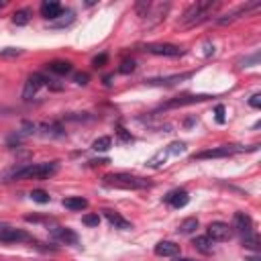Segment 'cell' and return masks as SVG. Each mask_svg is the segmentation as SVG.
Listing matches in <instances>:
<instances>
[{"label": "cell", "instance_id": "13", "mask_svg": "<svg viewBox=\"0 0 261 261\" xmlns=\"http://www.w3.org/2000/svg\"><path fill=\"white\" fill-rule=\"evenodd\" d=\"M51 237L57 239V241H61V243H65V245H77L80 243L77 232L71 230V228H63V226H55L51 230Z\"/></svg>", "mask_w": 261, "mask_h": 261}, {"label": "cell", "instance_id": "5", "mask_svg": "<svg viewBox=\"0 0 261 261\" xmlns=\"http://www.w3.org/2000/svg\"><path fill=\"white\" fill-rule=\"evenodd\" d=\"M143 51L151 55H163V57H179L184 55V49L173 43H147L143 45Z\"/></svg>", "mask_w": 261, "mask_h": 261}, {"label": "cell", "instance_id": "11", "mask_svg": "<svg viewBox=\"0 0 261 261\" xmlns=\"http://www.w3.org/2000/svg\"><path fill=\"white\" fill-rule=\"evenodd\" d=\"M230 234H232V230H230V226L226 222L216 220V222H210L208 224V234L206 237H210L212 241H228Z\"/></svg>", "mask_w": 261, "mask_h": 261}, {"label": "cell", "instance_id": "41", "mask_svg": "<svg viewBox=\"0 0 261 261\" xmlns=\"http://www.w3.org/2000/svg\"><path fill=\"white\" fill-rule=\"evenodd\" d=\"M175 261H194V259H188V257H177Z\"/></svg>", "mask_w": 261, "mask_h": 261}, {"label": "cell", "instance_id": "25", "mask_svg": "<svg viewBox=\"0 0 261 261\" xmlns=\"http://www.w3.org/2000/svg\"><path fill=\"white\" fill-rule=\"evenodd\" d=\"M112 145V139L110 137H98L94 143H92V149L94 151H108Z\"/></svg>", "mask_w": 261, "mask_h": 261}, {"label": "cell", "instance_id": "9", "mask_svg": "<svg viewBox=\"0 0 261 261\" xmlns=\"http://www.w3.org/2000/svg\"><path fill=\"white\" fill-rule=\"evenodd\" d=\"M232 228H234L243 239L255 234V230H253V220H251V216L245 214V212H234V216H232Z\"/></svg>", "mask_w": 261, "mask_h": 261}, {"label": "cell", "instance_id": "3", "mask_svg": "<svg viewBox=\"0 0 261 261\" xmlns=\"http://www.w3.org/2000/svg\"><path fill=\"white\" fill-rule=\"evenodd\" d=\"M212 8H216V2H212V0L194 2V4H190V6L184 10V14H181V18H179V24H181V27L200 24L202 20H206V16H208V12H210Z\"/></svg>", "mask_w": 261, "mask_h": 261}, {"label": "cell", "instance_id": "10", "mask_svg": "<svg viewBox=\"0 0 261 261\" xmlns=\"http://www.w3.org/2000/svg\"><path fill=\"white\" fill-rule=\"evenodd\" d=\"M261 6V2H247V4H243V6H239L237 10H232V12H228V14H222V16H216V24H228V22H232V20H237L241 14H249L251 10H255V8H259Z\"/></svg>", "mask_w": 261, "mask_h": 261}, {"label": "cell", "instance_id": "34", "mask_svg": "<svg viewBox=\"0 0 261 261\" xmlns=\"http://www.w3.org/2000/svg\"><path fill=\"white\" fill-rule=\"evenodd\" d=\"M106 61H108V55H106V53H100V55H96V57L92 59V65L98 69V67H102Z\"/></svg>", "mask_w": 261, "mask_h": 261}, {"label": "cell", "instance_id": "18", "mask_svg": "<svg viewBox=\"0 0 261 261\" xmlns=\"http://www.w3.org/2000/svg\"><path fill=\"white\" fill-rule=\"evenodd\" d=\"M102 212H104L106 220H108L114 228H120V230H128V228H130V222H128L126 218H122L118 212H114V210H102Z\"/></svg>", "mask_w": 261, "mask_h": 261}, {"label": "cell", "instance_id": "28", "mask_svg": "<svg viewBox=\"0 0 261 261\" xmlns=\"http://www.w3.org/2000/svg\"><path fill=\"white\" fill-rule=\"evenodd\" d=\"M31 198H33L35 202H39V204H47V202H49V194H47L45 190H33V192H31Z\"/></svg>", "mask_w": 261, "mask_h": 261}, {"label": "cell", "instance_id": "1", "mask_svg": "<svg viewBox=\"0 0 261 261\" xmlns=\"http://www.w3.org/2000/svg\"><path fill=\"white\" fill-rule=\"evenodd\" d=\"M59 163L57 161H45V163H31L24 167H18L10 173L12 179H45L57 173Z\"/></svg>", "mask_w": 261, "mask_h": 261}, {"label": "cell", "instance_id": "17", "mask_svg": "<svg viewBox=\"0 0 261 261\" xmlns=\"http://www.w3.org/2000/svg\"><path fill=\"white\" fill-rule=\"evenodd\" d=\"M179 253V245L173 241H159L155 245V255L159 257H175Z\"/></svg>", "mask_w": 261, "mask_h": 261}, {"label": "cell", "instance_id": "16", "mask_svg": "<svg viewBox=\"0 0 261 261\" xmlns=\"http://www.w3.org/2000/svg\"><path fill=\"white\" fill-rule=\"evenodd\" d=\"M163 200H165L169 206H173V208H184V206L190 202V196H188L186 190H171Z\"/></svg>", "mask_w": 261, "mask_h": 261}, {"label": "cell", "instance_id": "31", "mask_svg": "<svg viewBox=\"0 0 261 261\" xmlns=\"http://www.w3.org/2000/svg\"><path fill=\"white\" fill-rule=\"evenodd\" d=\"M18 55H22V49H18V47L0 49V57H18Z\"/></svg>", "mask_w": 261, "mask_h": 261}, {"label": "cell", "instance_id": "35", "mask_svg": "<svg viewBox=\"0 0 261 261\" xmlns=\"http://www.w3.org/2000/svg\"><path fill=\"white\" fill-rule=\"evenodd\" d=\"M88 80H90V75H88L86 71H80V73H75V75H73V82H75L77 86H86V84H88Z\"/></svg>", "mask_w": 261, "mask_h": 261}, {"label": "cell", "instance_id": "36", "mask_svg": "<svg viewBox=\"0 0 261 261\" xmlns=\"http://www.w3.org/2000/svg\"><path fill=\"white\" fill-rule=\"evenodd\" d=\"M214 114H216V122H218V124H224V106H222V104H218V106L214 108Z\"/></svg>", "mask_w": 261, "mask_h": 261}, {"label": "cell", "instance_id": "42", "mask_svg": "<svg viewBox=\"0 0 261 261\" xmlns=\"http://www.w3.org/2000/svg\"><path fill=\"white\" fill-rule=\"evenodd\" d=\"M4 6H6V2H4V0H0V10H2Z\"/></svg>", "mask_w": 261, "mask_h": 261}, {"label": "cell", "instance_id": "22", "mask_svg": "<svg viewBox=\"0 0 261 261\" xmlns=\"http://www.w3.org/2000/svg\"><path fill=\"white\" fill-rule=\"evenodd\" d=\"M196 228H198V218L190 216V218H186V220H181V222H179L177 232H181V234H192Z\"/></svg>", "mask_w": 261, "mask_h": 261}, {"label": "cell", "instance_id": "6", "mask_svg": "<svg viewBox=\"0 0 261 261\" xmlns=\"http://www.w3.org/2000/svg\"><path fill=\"white\" fill-rule=\"evenodd\" d=\"M0 241L2 243H24V241H33L31 234L22 228H14L8 224H0Z\"/></svg>", "mask_w": 261, "mask_h": 261}, {"label": "cell", "instance_id": "21", "mask_svg": "<svg viewBox=\"0 0 261 261\" xmlns=\"http://www.w3.org/2000/svg\"><path fill=\"white\" fill-rule=\"evenodd\" d=\"M47 69H49V71H53V73L65 75V73H69L73 67H71V63H69V61H51V63H47Z\"/></svg>", "mask_w": 261, "mask_h": 261}, {"label": "cell", "instance_id": "7", "mask_svg": "<svg viewBox=\"0 0 261 261\" xmlns=\"http://www.w3.org/2000/svg\"><path fill=\"white\" fill-rule=\"evenodd\" d=\"M47 80L43 73H31L27 77V84H24V90H22V100H33V96L43 88L47 86Z\"/></svg>", "mask_w": 261, "mask_h": 261}, {"label": "cell", "instance_id": "32", "mask_svg": "<svg viewBox=\"0 0 261 261\" xmlns=\"http://www.w3.org/2000/svg\"><path fill=\"white\" fill-rule=\"evenodd\" d=\"M82 222L88 224V226H98L100 224V216L98 214H86V216H82Z\"/></svg>", "mask_w": 261, "mask_h": 261}, {"label": "cell", "instance_id": "38", "mask_svg": "<svg viewBox=\"0 0 261 261\" xmlns=\"http://www.w3.org/2000/svg\"><path fill=\"white\" fill-rule=\"evenodd\" d=\"M118 139H120V141H124V143H130V141H133V135H128L122 126H118Z\"/></svg>", "mask_w": 261, "mask_h": 261}, {"label": "cell", "instance_id": "27", "mask_svg": "<svg viewBox=\"0 0 261 261\" xmlns=\"http://www.w3.org/2000/svg\"><path fill=\"white\" fill-rule=\"evenodd\" d=\"M61 16H63L61 20H55V22H53V27H55V29H61V27H67V24H71V22H73V12H71V10H67L65 14L61 12Z\"/></svg>", "mask_w": 261, "mask_h": 261}, {"label": "cell", "instance_id": "12", "mask_svg": "<svg viewBox=\"0 0 261 261\" xmlns=\"http://www.w3.org/2000/svg\"><path fill=\"white\" fill-rule=\"evenodd\" d=\"M190 77H192V71H186V73H173V75H165V77H149V80H145V84H149V86H173V84L190 80Z\"/></svg>", "mask_w": 261, "mask_h": 261}, {"label": "cell", "instance_id": "29", "mask_svg": "<svg viewBox=\"0 0 261 261\" xmlns=\"http://www.w3.org/2000/svg\"><path fill=\"white\" fill-rule=\"evenodd\" d=\"M167 151H169V155H179V153L186 151V143H184V141H173V143L167 147Z\"/></svg>", "mask_w": 261, "mask_h": 261}, {"label": "cell", "instance_id": "43", "mask_svg": "<svg viewBox=\"0 0 261 261\" xmlns=\"http://www.w3.org/2000/svg\"><path fill=\"white\" fill-rule=\"evenodd\" d=\"M247 261H257V257H249V259H247Z\"/></svg>", "mask_w": 261, "mask_h": 261}, {"label": "cell", "instance_id": "8", "mask_svg": "<svg viewBox=\"0 0 261 261\" xmlns=\"http://www.w3.org/2000/svg\"><path fill=\"white\" fill-rule=\"evenodd\" d=\"M210 94H184V96H175L173 100L165 102L161 108H177V106H190V104H198V102H206L210 100Z\"/></svg>", "mask_w": 261, "mask_h": 261}, {"label": "cell", "instance_id": "39", "mask_svg": "<svg viewBox=\"0 0 261 261\" xmlns=\"http://www.w3.org/2000/svg\"><path fill=\"white\" fill-rule=\"evenodd\" d=\"M210 53H214V45L210 47V45H206V55H210Z\"/></svg>", "mask_w": 261, "mask_h": 261}, {"label": "cell", "instance_id": "24", "mask_svg": "<svg viewBox=\"0 0 261 261\" xmlns=\"http://www.w3.org/2000/svg\"><path fill=\"white\" fill-rule=\"evenodd\" d=\"M29 20H31V10H29V8H20V10H16V12L12 14V22L18 24V27L29 24Z\"/></svg>", "mask_w": 261, "mask_h": 261}, {"label": "cell", "instance_id": "23", "mask_svg": "<svg viewBox=\"0 0 261 261\" xmlns=\"http://www.w3.org/2000/svg\"><path fill=\"white\" fill-rule=\"evenodd\" d=\"M167 157H169V151H167V149L157 151L151 159H147V167H161V165L167 161Z\"/></svg>", "mask_w": 261, "mask_h": 261}, {"label": "cell", "instance_id": "26", "mask_svg": "<svg viewBox=\"0 0 261 261\" xmlns=\"http://www.w3.org/2000/svg\"><path fill=\"white\" fill-rule=\"evenodd\" d=\"M153 8V4L149 2V0H139L137 4H135V12L141 16V18H145L147 14H149V10Z\"/></svg>", "mask_w": 261, "mask_h": 261}, {"label": "cell", "instance_id": "14", "mask_svg": "<svg viewBox=\"0 0 261 261\" xmlns=\"http://www.w3.org/2000/svg\"><path fill=\"white\" fill-rule=\"evenodd\" d=\"M63 8L59 2H53V0H45L41 4V16L47 18V20H57V16H61Z\"/></svg>", "mask_w": 261, "mask_h": 261}, {"label": "cell", "instance_id": "37", "mask_svg": "<svg viewBox=\"0 0 261 261\" xmlns=\"http://www.w3.org/2000/svg\"><path fill=\"white\" fill-rule=\"evenodd\" d=\"M249 106H253V108H261V94H253V96L249 98Z\"/></svg>", "mask_w": 261, "mask_h": 261}, {"label": "cell", "instance_id": "40", "mask_svg": "<svg viewBox=\"0 0 261 261\" xmlns=\"http://www.w3.org/2000/svg\"><path fill=\"white\" fill-rule=\"evenodd\" d=\"M110 80H112V75H106V77H104V84H106V86H110V84H112Z\"/></svg>", "mask_w": 261, "mask_h": 261}, {"label": "cell", "instance_id": "15", "mask_svg": "<svg viewBox=\"0 0 261 261\" xmlns=\"http://www.w3.org/2000/svg\"><path fill=\"white\" fill-rule=\"evenodd\" d=\"M39 135L41 137H49V139H55V137H63L65 133H63V126L59 124V122H55V120H51V122H41L39 126Z\"/></svg>", "mask_w": 261, "mask_h": 261}, {"label": "cell", "instance_id": "2", "mask_svg": "<svg viewBox=\"0 0 261 261\" xmlns=\"http://www.w3.org/2000/svg\"><path fill=\"white\" fill-rule=\"evenodd\" d=\"M102 184L108 188H120V190H143L151 186L149 179L130 175V173H108L102 177Z\"/></svg>", "mask_w": 261, "mask_h": 261}, {"label": "cell", "instance_id": "20", "mask_svg": "<svg viewBox=\"0 0 261 261\" xmlns=\"http://www.w3.org/2000/svg\"><path fill=\"white\" fill-rule=\"evenodd\" d=\"M192 245L200 251V253H204V255H208V253H212V249H214V241L210 239V237H206V234H202V237H196L194 241H192Z\"/></svg>", "mask_w": 261, "mask_h": 261}, {"label": "cell", "instance_id": "30", "mask_svg": "<svg viewBox=\"0 0 261 261\" xmlns=\"http://www.w3.org/2000/svg\"><path fill=\"white\" fill-rule=\"evenodd\" d=\"M135 67H137V63H135L133 59H124V61L120 63L118 71H120V73H133V71H135Z\"/></svg>", "mask_w": 261, "mask_h": 261}, {"label": "cell", "instance_id": "19", "mask_svg": "<svg viewBox=\"0 0 261 261\" xmlns=\"http://www.w3.org/2000/svg\"><path fill=\"white\" fill-rule=\"evenodd\" d=\"M67 210H84V208H88V200L86 198H82V196H69V198H63V202H61Z\"/></svg>", "mask_w": 261, "mask_h": 261}, {"label": "cell", "instance_id": "4", "mask_svg": "<svg viewBox=\"0 0 261 261\" xmlns=\"http://www.w3.org/2000/svg\"><path fill=\"white\" fill-rule=\"evenodd\" d=\"M255 147H241V145H222V147H216V149H206V151H200L196 155H192V159H220V157H230L234 153H243V151H253Z\"/></svg>", "mask_w": 261, "mask_h": 261}, {"label": "cell", "instance_id": "33", "mask_svg": "<svg viewBox=\"0 0 261 261\" xmlns=\"http://www.w3.org/2000/svg\"><path fill=\"white\" fill-rule=\"evenodd\" d=\"M243 67H251V65H257L259 63V53H253L251 57H245V59H241L239 61Z\"/></svg>", "mask_w": 261, "mask_h": 261}]
</instances>
